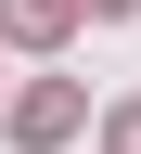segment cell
<instances>
[{
	"mask_svg": "<svg viewBox=\"0 0 141 154\" xmlns=\"http://www.w3.org/2000/svg\"><path fill=\"white\" fill-rule=\"evenodd\" d=\"M77 128V90H26V103H13V141H64Z\"/></svg>",
	"mask_w": 141,
	"mask_h": 154,
	"instance_id": "6da1fadb",
	"label": "cell"
},
{
	"mask_svg": "<svg viewBox=\"0 0 141 154\" xmlns=\"http://www.w3.org/2000/svg\"><path fill=\"white\" fill-rule=\"evenodd\" d=\"M64 13H77V0H0V26H13V38H64Z\"/></svg>",
	"mask_w": 141,
	"mask_h": 154,
	"instance_id": "7a4b0ae2",
	"label": "cell"
},
{
	"mask_svg": "<svg viewBox=\"0 0 141 154\" xmlns=\"http://www.w3.org/2000/svg\"><path fill=\"white\" fill-rule=\"evenodd\" d=\"M103 154H141V103H128V116H115V128H103Z\"/></svg>",
	"mask_w": 141,
	"mask_h": 154,
	"instance_id": "3957f363",
	"label": "cell"
},
{
	"mask_svg": "<svg viewBox=\"0 0 141 154\" xmlns=\"http://www.w3.org/2000/svg\"><path fill=\"white\" fill-rule=\"evenodd\" d=\"M90 13H141V0H90Z\"/></svg>",
	"mask_w": 141,
	"mask_h": 154,
	"instance_id": "277c9868",
	"label": "cell"
}]
</instances>
